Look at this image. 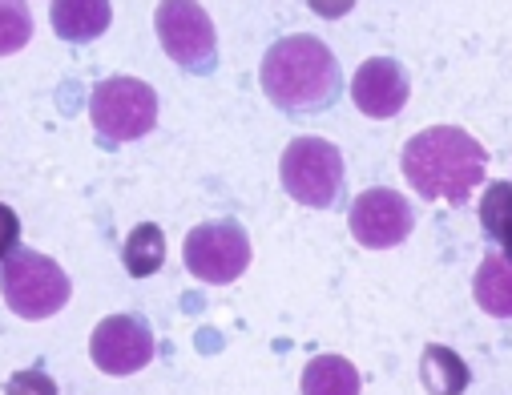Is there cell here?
Segmentation results:
<instances>
[{"label": "cell", "mask_w": 512, "mask_h": 395, "mask_svg": "<svg viewBox=\"0 0 512 395\" xmlns=\"http://www.w3.org/2000/svg\"><path fill=\"white\" fill-rule=\"evenodd\" d=\"M0 291L13 315L21 319H53L69 295L73 283L65 275V267H57V258L41 254V250H13L0 267Z\"/></svg>", "instance_id": "3957f363"}, {"label": "cell", "mask_w": 512, "mask_h": 395, "mask_svg": "<svg viewBox=\"0 0 512 395\" xmlns=\"http://www.w3.org/2000/svg\"><path fill=\"white\" fill-rule=\"evenodd\" d=\"M404 178L428 202H468L488 174V150L460 125H428L404 146Z\"/></svg>", "instance_id": "6da1fadb"}, {"label": "cell", "mask_w": 512, "mask_h": 395, "mask_svg": "<svg viewBox=\"0 0 512 395\" xmlns=\"http://www.w3.org/2000/svg\"><path fill=\"white\" fill-rule=\"evenodd\" d=\"M33 41V13L21 0H0V57H13Z\"/></svg>", "instance_id": "2e32d148"}, {"label": "cell", "mask_w": 512, "mask_h": 395, "mask_svg": "<svg viewBox=\"0 0 512 395\" xmlns=\"http://www.w3.org/2000/svg\"><path fill=\"white\" fill-rule=\"evenodd\" d=\"M182 258L194 279H202L210 287H226V283L242 279V271L250 267V238L234 218L198 222L186 234Z\"/></svg>", "instance_id": "8992f818"}, {"label": "cell", "mask_w": 512, "mask_h": 395, "mask_svg": "<svg viewBox=\"0 0 512 395\" xmlns=\"http://www.w3.org/2000/svg\"><path fill=\"white\" fill-rule=\"evenodd\" d=\"M166 262V234L158 222H142L130 230V238H125L121 246V267L130 271V279H150L162 271Z\"/></svg>", "instance_id": "5bb4252c"}, {"label": "cell", "mask_w": 512, "mask_h": 395, "mask_svg": "<svg viewBox=\"0 0 512 395\" xmlns=\"http://www.w3.org/2000/svg\"><path fill=\"white\" fill-rule=\"evenodd\" d=\"M279 178L295 202L311 210H327L343 190V154L327 138H295L283 150Z\"/></svg>", "instance_id": "5b68a950"}, {"label": "cell", "mask_w": 512, "mask_h": 395, "mask_svg": "<svg viewBox=\"0 0 512 395\" xmlns=\"http://www.w3.org/2000/svg\"><path fill=\"white\" fill-rule=\"evenodd\" d=\"M347 226L355 234L359 246L367 250H392L400 242H408L412 226H416V214H412V202L388 186H371L355 198L351 214H347Z\"/></svg>", "instance_id": "ba28073f"}, {"label": "cell", "mask_w": 512, "mask_h": 395, "mask_svg": "<svg viewBox=\"0 0 512 395\" xmlns=\"http://www.w3.org/2000/svg\"><path fill=\"white\" fill-rule=\"evenodd\" d=\"M420 379H424V391L428 395H464L472 371H468V363L452 347L428 343L424 355H420Z\"/></svg>", "instance_id": "7c38bea8"}, {"label": "cell", "mask_w": 512, "mask_h": 395, "mask_svg": "<svg viewBox=\"0 0 512 395\" xmlns=\"http://www.w3.org/2000/svg\"><path fill=\"white\" fill-rule=\"evenodd\" d=\"M5 395H61V391H57V379H53L49 371L25 367V371H17V375L9 379Z\"/></svg>", "instance_id": "ac0fdd59"}, {"label": "cell", "mask_w": 512, "mask_h": 395, "mask_svg": "<svg viewBox=\"0 0 512 395\" xmlns=\"http://www.w3.org/2000/svg\"><path fill=\"white\" fill-rule=\"evenodd\" d=\"M472 295L480 303V311L496 315V319H508L512 311V275H508V258L504 250L488 254L476 271V283H472Z\"/></svg>", "instance_id": "9a60e30c"}, {"label": "cell", "mask_w": 512, "mask_h": 395, "mask_svg": "<svg viewBox=\"0 0 512 395\" xmlns=\"http://www.w3.org/2000/svg\"><path fill=\"white\" fill-rule=\"evenodd\" d=\"M89 117L105 142H138L158 125V93L142 77H105L89 97Z\"/></svg>", "instance_id": "277c9868"}, {"label": "cell", "mask_w": 512, "mask_h": 395, "mask_svg": "<svg viewBox=\"0 0 512 395\" xmlns=\"http://www.w3.org/2000/svg\"><path fill=\"white\" fill-rule=\"evenodd\" d=\"M408 93H412V81H408L404 65L392 57H367L351 77V97H355L359 113H367L375 121L396 117L408 105Z\"/></svg>", "instance_id": "30bf717a"}, {"label": "cell", "mask_w": 512, "mask_h": 395, "mask_svg": "<svg viewBox=\"0 0 512 395\" xmlns=\"http://www.w3.org/2000/svg\"><path fill=\"white\" fill-rule=\"evenodd\" d=\"M259 81L271 105H279L283 113H323L327 105H335L343 89L339 57L327 49V41L311 33L275 41L263 53Z\"/></svg>", "instance_id": "7a4b0ae2"}, {"label": "cell", "mask_w": 512, "mask_h": 395, "mask_svg": "<svg viewBox=\"0 0 512 395\" xmlns=\"http://www.w3.org/2000/svg\"><path fill=\"white\" fill-rule=\"evenodd\" d=\"M17 238H21V218H17V210L0 202V262L17 250Z\"/></svg>", "instance_id": "d6986e66"}, {"label": "cell", "mask_w": 512, "mask_h": 395, "mask_svg": "<svg viewBox=\"0 0 512 395\" xmlns=\"http://www.w3.org/2000/svg\"><path fill=\"white\" fill-rule=\"evenodd\" d=\"M154 29H158L166 57L174 65H182L186 73H210L218 65L214 21L202 5H190V0H162L154 9Z\"/></svg>", "instance_id": "52a82bcc"}, {"label": "cell", "mask_w": 512, "mask_h": 395, "mask_svg": "<svg viewBox=\"0 0 512 395\" xmlns=\"http://www.w3.org/2000/svg\"><path fill=\"white\" fill-rule=\"evenodd\" d=\"M49 21L61 41H97L113 21V5L109 0H57L49 5Z\"/></svg>", "instance_id": "8fae6325"}, {"label": "cell", "mask_w": 512, "mask_h": 395, "mask_svg": "<svg viewBox=\"0 0 512 395\" xmlns=\"http://www.w3.org/2000/svg\"><path fill=\"white\" fill-rule=\"evenodd\" d=\"M480 222H484V230L504 246V238H508V182L488 186V194H484V202H480Z\"/></svg>", "instance_id": "e0dca14e"}, {"label": "cell", "mask_w": 512, "mask_h": 395, "mask_svg": "<svg viewBox=\"0 0 512 395\" xmlns=\"http://www.w3.org/2000/svg\"><path fill=\"white\" fill-rule=\"evenodd\" d=\"M359 367L343 355H315L303 371V395H359Z\"/></svg>", "instance_id": "4fadbf2b"}, {"label": "cell", "mask_w": 512, "mask_h": 395, "mask_svg": "<svg viewBox=\"0 0 512 395\" xmlns=\"http://www.w3.org/2000/svg\"><path fill=\"white\" fill-rule=\"evenodd\" d=\"M89 359L105 375H134L154 359V331L142 315H105L89 335Z\"/></svg>", "instance_id": "9c48e42d"}]
</instances>
